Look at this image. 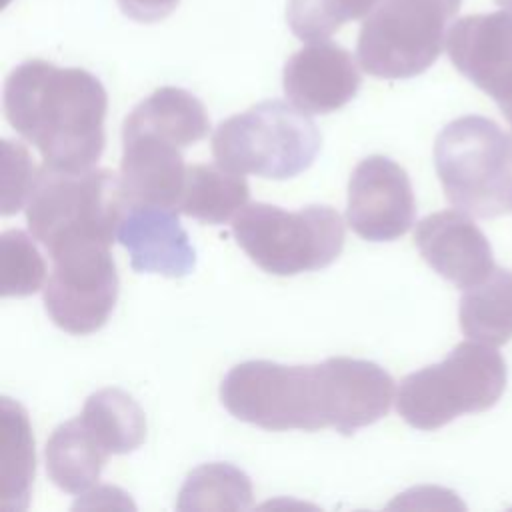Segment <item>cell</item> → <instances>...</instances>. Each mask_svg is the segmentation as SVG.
Wrapping results in <instances>:
<instances>
[{
	"label": "cell",
	"instance_id": "6da1fadb",
	"mask_svg": "<svg viewBox=\"0 0 512 512\" xmlns=\"http://www.w3.org/2000/svg\"><path fill=\"white\" fill-rule=\"evenodd\" d=\"M394 394L382 366L348 356L308 366L248 360L230 368L220 384V400L234 418L272 432L352 434L386 416Z\"/></svg>",
	"mask_w": 512,
	"mask_h": 512
},
{
	"label": "cell",
	"instance_id": "7a4b0ae2",
	"mask_svg": "<svg viewBox=\"0 0 512 512\" xmlns=\"http://www.w3.org/2000/svg\"><path fill=\"white\" fill-rule=\"evenodd\" d=\"M106 108L104 86L82 68L28 60L4 82L6 120L56 168L82 170L98 162Z\"/></svg>",
	"mask_w": 512,
	"mask_h": 512
},
{
	"label": "cell",
	"instance_id": "3957f363",
	"mask_svg": "<svg viewBox=\"0 0 512 512\" xmlns=\"http://www.w3.org/2000/svg\"><path fill=\"white\" fill-rule=\"evenodd\" d=\"M128 202L120 174L106 168L66 170L42 164L26 200V222L48 252L72 240L112 244Z\"/></svg>",
	"mask_w": 512,
	"mask_h": 512
},
{
	"label": "cell",
	"instance_id": "277c9868",
	"mask_svg": "<svg viewBox=\"0 0 512 512\" xmlns=\"http://www.w3.org/2000/svg\"><path fill=\"white\" fill-rule=\"evenodd\" d=\"M436 174L448 202L476 218L512 210V132L484 116L446 124L434 144Z\"/></svg>",
	"mask_w": 512,
	"mask_h": 512
},
{
	"label": "cell",
	"instance_id": "5b68a950",
	"mask_svg": "<svg viewBox=\"0 0 512 512\" xmlns=\"http://www.w3.org/2000/svg\"><path fill=\"white\" fill-rule=\"evenodd\" d=\"M320 144L322 136L306 112L292 102L264 100L220 122L212 154L230 172L286 180L310 168Z\"/></svg>",
	"mask_w": 512,
	"mask_h": 512
},
{
	"label": "cell",
	"instance_id": "8992f818",
	"mask_svg": "<svg viewBox=\"0 0 512 512\" xmlns=\"http://www.w3.org/2000/svg\"><path fill=\"white\" fill-rule=\"evenodd\" d=\"M506 388V362L494 346L466 340L440 362L408 374L398 388V414L418 430L492 408Z\"/></svg>",
	"mask_w": 512,
	"mask_h": 512
},
{
	"label": "cell",
	"instance_id": "52a82bcc",
	"mask_svg": "<svg viewBox=\"0 0 512 512\" xmlns=\"http://www.w3.org/2000/svg\"><path fill=\"white\" fill-rule=\"evenodd\" d=\"M232 232L250 260L276 276L326 268L344 246L342 216L330 206L284 210L254 202L232 218Z\"/></svg>",
	"mask_w": 512,
	"mask_h": 512
},
{
	"label": "cell",
	"instance_id": "ba28073f",
	"mask_svg": "<svg viewBox=\"0 0 512 512\" xmlns=\"http://www.w3.org/2000/svg\"><path fill=\"white\" fill-rule=\"evenodd\" d=\"M462 0H380L364 18L356 56L376 78H412L428 70L446 46Z\"/></svg>",
	"mask_w": 512,
	"mask_h": 512
},
{
	"label": "cell",
	"instance_id": "9c48e42d",
	"mask_svg": "<svg viewBox=\"0 0 512 512\" xmlns=\"http://www.w3.org/2000/svg\"><path fill=\"white\" fill-rule=\"evenodd\" d=\"M52 272L44 306L52 322L70 334L102 328L118 298V272L110 244L72 240L50 252Z\"/></svg>",
	"mask_w": 512,
	"mask_h": 512
},
{
	"label": "cell",
	"instance_id": "30bf717a",
	"mask_svg": "<svg viewBox=\"0 0 512 512\" xmlns=\"http://www.w3.org/2000/svg\"><path fill=\"white\" fill-rule=\"evenodd\" d=\"M416 200L406 170L386 156H368L348 182L346 218L364 240L388 242L414 224Z\"/></svg>",
	"mask_w": 512,
	"mask_h": 512
},
{
	"label": "cell",
	"instance_id": "8fae6325",
	"mask_svg": "<svg viewBox=\"0 0 512 512\" xmlns=\"http://www.w3.org/2000/svg\"><path fill=\"white\" fill-rule=\"evenodd\" d=\"M414 244L442 278L462 290L484 282L496 268L488 238L462 210H440L420 220Z\"/></svg>",
	"mask_w": 512,
	"mask_h": 512
},
{
	"label": "cell",
	"instance_id": "7c38bea8",
	"mask_svg": "<svg viewBox=\"0 0 512 512\" xmlns=\"http://www.w3.org/2000/svg\"><path fill=\"white\" fill-rule=\"evenodd\" d=\"M286 98L306 114H328L348 104L360 88V72L348 50L328 40L294 52L282 74Z\"/></svg>",
	"mask_w": 512,
	"mask_h": 512
},
{
	"label": "cell",
	"instance_id": "4fadbf2b",
	"mask_svg": "<svg viewBox=\"0 0 512 512\" xmlns=\"http://www.w3.org/2000/svg\"><path fill=\"white\" fill-rule=\"evenodd\" d=\"M452 64L488 96L512 76V12L470 14L456 20L446 36Z\"/></svg>",
	"mask_w": 512,
	"mask_h": 512
},
{
	"label": "cell",
	"instance_id": "5bb4252c",
	"mask_svg": "<svg viewBox=\"0 0 512 512\" xmlns=\"http://www.w3.org/2000/svg\"><path fill=\"white\" fill-rule=\"evenodd\" d=\"M118 240L128 250L136 272L182 278L196 266V252L176 218V210L128 208L118 228Z\"/></svg>",
	"mask_w": 512,
	"mask_h": 512
},
{
	"label": "cell",
	"instance_id": "9a60e30c",
	"mask_svg": "<svg viewBox=\"0 0 512 512\" xmlns=\"http://www.w3.org/2000/svg\"><path fill=\"white\" fill-rule=\"evenodd\" d=\"M122 144L120 184L128 208L176 210L188 168L180 148L150 134L122 136Z\"/></svg>",
	"mask_w": 512,
	"mask_h": 512
},
{
	"label": "cell",
	"instance_id": "2e32d148",
	"mask_svg": "<svg viewBox=\"0 0 512 512\" xmlns=\"http://www.w3.org/2000/svg\"><path fill=\"white\" fill-rule=\"evenodd\" d=\"M210 132L204 104L190 92L174 86L154 90L124 120L122 136L150 134L178 148L200 142Z\"/></svg>",
	"mask_w": 512,
	"mask_h": 512
},
{
	"label": "cell",
	"instance_id": "e0dca14e",
	"mask_svg": "<svg viewBox=\"0 0 512 512\" xmlns=\"http://www.w3.org/2000/svg\"><path fill=\"white\" fill-rule=\"evenodd\" d=\"M110 452L78 416L54 428L46 442V470L64 492L80 494L100 476Z\"/></svg>",
	"mask_w": 512,
	"mask_h": 512
},
{
	"label": "cell",
	"instance_id": "ac0fdd59",
	"mask_svg": "<svg viewBox=\"0 0 512 512\" xmlns=\"http://www.w3.org/2000/svg\"><path fill=\"white\" fill-rule=\"evenodd\" d=\"M248 196L250 188L242 174L230 172L218 162L190 164L176 212L208 224H222L246 206Z\"/></svg>",
	"mask_w": 512,
	"mask_h": 512
},
{
	"label": "cell",
	"instance_id": "d6986e66",
	"mask_svg": "<svg viewBox=\"0 0 512 512\" xmlns=\"http://www.w3.org/2000/svg\"><path fill=\"white\" fill-rule=\"evenodd\" d=\"M460 328L468 340L502 346L512 340V272L494 268L492 274L464 290L460 298Z\"/></svg>",
	"mask_w": 512,
	"mask_h": 512
},
{
	"label": "cell",
	"instance_id": "ffe728a7",
	"mask_svg": "<svg viewBox=\"0 0 512 512\" xmlns=\"http://www.w3.org/2000/svg\"><path fill=\"white\" fill-rule=\"evenodd\" d=\"M34 478V440L24 408L2 398V462L0 510L20 512L28 506Z\"/></svg>",
	"mask_w": 512,
	"mask_h": 512
},
{
	"label": "cell",
	"instance_id": "44dd1931",
	"mask_svg": "<svg viewBox=\"0 0 512 512\" xmlns=\"http://www.w3.org/2000/svg\"><path fill=\"white\" fill-rule=\"evenodd\" d=\"M80 418L110 454L136 450L146 438V416L120 388H102L84 402Z\"/></svg>",
	"mask_w": 512,
	"mask_h": 512
},
{
	"label": "cell",
	"instance_id": "7402d4cb",
	"mask_svg": "<svg viewBox=\"0 0 512 512\" xmlns=\"http://www.w3.org/2000/svg\"><path fill=\"white\" fill-rule=\"evenodd\" d=\"M252 504L250 478L232 464L212 462L194 468L180 494L178 510H246Z\"/></svg>",
	"mask_w": 512,
	"mask_h": 512
},
{
	"label": "cell",
	"instance_id": "603a6c76",
	"mask_svg": "<svg viewBox=\"0 0 512 512\" xmlns=\"http://www.w3.org/2000/svg\"><path fill=\"white\" fill-rule=\"evenodd\" d=\"M380 0H288L286 22L304 42L328 40L346 22L366 18Z\"/></svg>",
	"mask_w": 512,
	"mask_h": 512
},
{
	"label": "cell",
	"instance_id": "cb8c5ba5",
	"mask_svg": "<svg viewBox=\"0 0 512 512\" xmlns=\"http://www.w3.org/2000/svg\"><path fill=\"white\" fill-rule=\"evenodd\" d=\"M44 278L46 266L32 238L22 230H6L0 236V294H34L42 288Z\"/></svg>",
	"mask_w": 512,
	"mask_h": 512
},
{
	"label": "cell",
	"instance_id": "d4e9b609",
	"mask_svg": "<svg viewBox=\"0 0 512 512\" xmlns=\"http://www.w3.org/2000/svg\"><path fill=\"white\" fill-rule=\"evenodd\" d=\"M38 168L20 142H2V214L18 212L32 190Z\"/></svg>",
	"mask_w": 512,
	"mask_h": 512
},
{
	"label": "cell",
	"instance_id": "484cf974",
	"mask_svg": "<svg viewBox=\"0 0 512 512\" xmlns=\"http://www.w3.org/2000/svg\"><path fill=\"white\" fill-rule=\"evenodd\" d=\"M120 10L142 24H152L170 16L180 0H116Z\"/></svg>",
	"mask_w": 512,
	"mask_h": 512
},
{
	"label": "cell",
	"instance_id": "4316f807",
	"mask_svg": "<svg viewBox=\"0 0 512 512\" xmlns=\"http://www.w3.org/2000/svg\"><path fill=\"white\" fill-rule=\"evenodd\" d=\"M500 108V112L504 114V118L508 120V124L512 126V76L500 86V90L492 96Z\"/></svg>",
	"mask_w": 512,
	"mask_h": 512
},
{
	"label": "cell",
	"instance_id": "83f0119b",
	"mask_svg": "<svg viewBox=\"0 0 512 512\" xmlns=\"http://www.w3.org/2000/svg\"><path fill=\"white\" fill-rule=\"evenodd\" d=\"M498 6H502V10L512 12V0H494Z\"/></svg>",
	"mask_w": 512,
	"mask_h": 512
}]
</instances>
